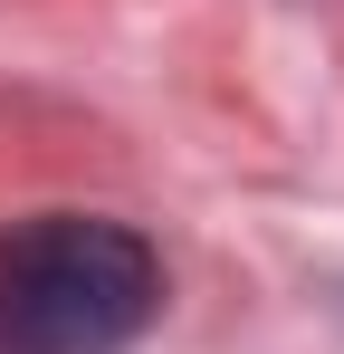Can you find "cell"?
<instances>
[{
    "label": "cell",
    "instance_id": "obj_1",
    "mask_svg": "<svg viewBox=\"0 0 344 354\" xmlns=\"http://www.w3.org/2000/svg\"><path fill=\"white\" fill-rule=\"evenodd\" d=\"M163 316L153 239L96 211L0 230V354H124Z\"/></svg>",
    "mask_w": 344,
    "mask_h": 354
}]
</instances>
